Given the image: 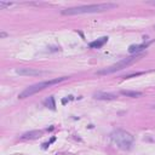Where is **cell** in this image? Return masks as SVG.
<instances>
[{"label":"cell","mask_w":155,"mask_h":155,"mask_svg":"<svg viewBox=\"0 0 155 155\" xmlns=\"http://www.w3.org/2000/svg\"><path fill=\"white\" fill-rule=\"evenodd\" d=\"M137 58H138V54H132V56H130V57H127V58H124V59L116 62L115 64H113V65H110V67H108V68H104V69H102V70H98V71H97V75H108V74H113V73H115V71H117V70H121V69L126 68L127 65H130L131 63H133Z\"/></svg>","instance_id":"cell-4"},{"label":"cell","mask_w":155,"mask_h":155,"mask_svg":"<svg viewBox=\"0 0 155 155\" xmlns=\"http://www.w3.org/2000/svg\"><path fill=\"white\" fill-rule=\"evenodd\" d=\"M116 7V4L111 2H104V4H92V5H81L76 7H69L65 10H62V15L65 16H75V15H85V13H97V12H104L108 10H111Z\"/></svg>","instance_id":"cell-1"},{"label":"cell","mask_w":155,"mask_h":155,"mask_svg":"<svg viewBox=\"0 0 155 155\" xmlns=\"http://www.w3.org/2000/svg\"><path fill=\"white\" fill-rule=\"evenodd\" d=\"M154 28H155V25H154Z\"/></svg>","instance_id":"cell-14"},{"label":"cell","mask_w":155,"mask_h":155,"mask_svg":"<svg viewBox=\"0 0 155 155\" xmlns=\"http://www.w3.org/2000/svg\"><path fill=\"white\" fill-rule=\"evenodd\" d=\"M6 35H7V34H6V33H4V31H2V33H1V34H0V36H1V38H5V36H6Z\"/></svg>","instance_id":"cell-13"},{"label":"cell","mask_w":155,"mask_h":155,"mask_svg":"<svg viewBox=\"0 0 155 155\" xmlns=\"http://www.w3.org/2000/svg\"><path fill=\"white\" fill-rule=\"evenodd\" d=\"M107 41H108V36H102V38H99V39H97V40L90 42V47H92V48H99V47H102Z\"/></svg>","instance_id":"cell-8"},{"label":"cell","mask_w":155,"mask_h":155,"mask_svg":"<svg viewBox=\"0 0 155 155\" xmlns=\"http://www.w3.org/2000/svg\"><path fill=\"white\" fill-rule=\"evenodd\" d=\"M110 139L111 142L120 149H124V150H128L131 149L132 144H133V136L125 131V130H114L111 133H110Z\"/></svg>","instance_id":"cell-3"},{"label":"cell","mask_w":155,"mask_h":155,"mask_svg":"<svg viewBox=\"0 0 155 155\" xmlns=\"http://www.w3.org/2000/svg\"><path fill=\"white\" fill-rule=\"evenodd\" d=\"M12 5V2H4V1H0V7L1 8H5V7H10Z\"/></svg>","instance_id":"cell-12"},{"label":"cell","mask_w":155,"mask_h":155,"mask_svg":"<svg viewBox=\"0 0 155 155\" xmlns=\"http://www.w3.org/2000/svg\"><path fill=\"white\" fill-rule=\"evenodd\" d=\"M45 104H46L47 107L50 105V108H51V109H54V101H53V97H50V98L45 102Z\"/></svg>","instance_id":"cell-11"},{"label":"cell","mask_w":155,"mask_h":155,"mask_svg":"<svg viewBox=\"0 0 155 155\" xmlns=\"http://www.w3.org/2000/svg\"><path fill=\"white\" fill-rule=\"evenodd\" d=\"M16 73L22 76H39V75L44 74V71L36 70L33 68H18V69H16Z\"/></svg>","instance_id":"cell-5"},{"label":"cell","mask_w":155,"mask_h":155,"mask_svg":"<svg viewBox=\"0 0 155 155\" xmlns=\"http://www.w3.org/2000/svg\"><path fill=\"white\" fill-rule=\"evenodd\" d=\"M41 134H42V131H38V130H35V131L25 132V133L22 136V138H24V139H35V138H39Z\"/></svg>","instance_id":"cell-9"},{"label":"cell","mask_w":155,"mask_h":155,"mask_svg":"<svg viewBox=\"0 0 155 155\" xmlns=\"http://www.w3.org/2000/svg\"><path fill=\"white\" fill-rule=\"evenodd\" d=\"M68 80L67 76H62V78H57V79H51V80H46V81H41V82H38V84H34L31 86H28L25 90H23L19 94H18V98H27V97H30L33 94H35L36 92L39 91H42L50 86H53V85H57L62 81H65Z\"/></svg>","instance_id":"cell-2"},{"label":"cell","mask_w":155,"mask_h":155,"mask_svg":"<svg viewBox=\"0 0 155 155\" xmlns=\"http://www.w3.org/2000/svg\"><path fill=\"white\" fill-rule=\"evenodd\" d=\"M120 93L122 96H126V97H131V98H137V97H140L143 93L139 92V91H128V90H122L120 91Z\"/></svg>","instance_id":"cell-10"},{"label":"cell","mask_w":155,"mask_h":155,"mask_svg":"<svg viewBox=\"0 0 155 155\" xmlns=\"http://www.w3.org/2000/svg\"><path fill=\"white\" fill-rule=\"evenodd\" d=\"M149 46V44H140V45H131L128 47V52L132 54H138L140 51H143L144 48H147Z\"/></svg>","instance_id":"cell-7"},{"label":"cell","mask_w":155,"mask_h":155,"mask_svg":"<svg viewBox=\"0 0 155 155\" xmlns=\"http://www.w3.org/2000/svg\"><path fill=\"white\" fill-rule=\"evenodd\" d=\"M93 97L96 99H101V101H111V99L117 98V94L116 93H111V92H102V91H98V92H94L93 93Z\"/></svg>","instance_id":"cell-6"}]
</instances>
